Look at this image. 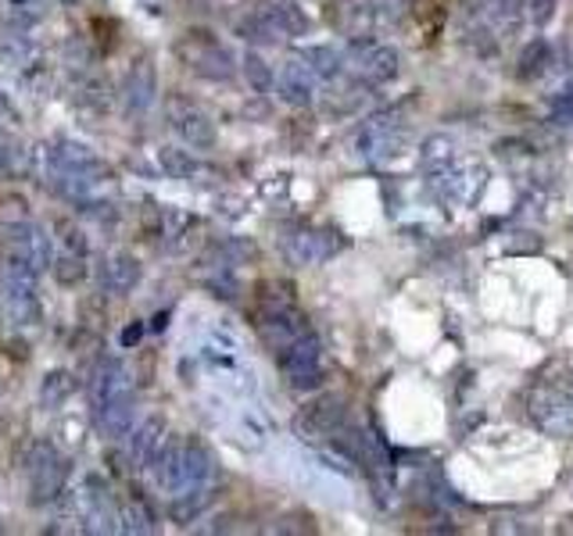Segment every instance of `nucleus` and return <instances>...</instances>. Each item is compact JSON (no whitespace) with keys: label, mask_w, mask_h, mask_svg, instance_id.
Returning a JSON list of instances; mask_svg holds the SVG:
<instances>
[{"label":"nucleus","mask_w":573,"mask_h":536,"mask_svg":"<svg viewBox=\"0 0 573 536\" xmlns=\"http://www.w3.org/2000/svg\"><path fill=\"white\" fill-rule=\"evenodd\" d=\"M405 133H409V122H405L401 104L376 111V115H370L366 122H362V130H359L362 158L373 161V165H384L390 158H398L401 144H405Z\"/></svg>","instance_id":"nucleus-1"},{"label":"nucleus","mask_w":573,"mask_h":536,"mask_svg":"<svg viewBox=\"0 0 573 536\" xmlns=\"http://www.w3.org/2000/svg\"><path fill=\"white\" fill-rule=\"evenodd\" d=\"M25 476H30V498H33V504H51V501H58V493L65 490L68 458L54 444L40 440L30 450V465H25Z\"/></svg>","instance_id":"nucleus-2"},{"label":"nucleus","mask_w":573,"mask_h":536,"mask_svg":"<svg viewBox=\"0 0 573 536\" xmlns=\"http://www.w3.org/2000/svg\"><path fill=\"white\" fill-rule=\"evenodd\" d=\"M276 361L295 390H316L323 383V344H319L316 333H305L301 340L284 347L276 355Z\"/></svg>","instance_id":"nucleus-3"},{"label":"nucleus","mask_w":573,"mask_h":536,"mask_svg":"<svg viewBox=\"0 0 573 536\" xmlns=\"http://www.w3.org/2000/svg\"><path fill=\"white\" fill-rule=\"evenodd\" d=\"M176 54L184 58V65L190 68V72H198L205 79H230L236 72V62L233 54L219 44V40H212L208 33H190L179 40Z\"/></svg>","instance_id":"nucleus-4"},{"label":"nucleus","mask_w":573,"mask_h":536,"mask_svg":"<svg viewBox=\"0 0 573 536\" xmlns=\"http://www.w3.org/2000/svg\"><path fill=\"white\" fill-rule=\"evenodd\" d=\"M398 51L387 44H355L344 54V72L355 76L359 82H370V87H384L398 76Z\"/></svg>","instance_id":"nucleus-5"},{"label":"nucleus","mask_w":573,"mask_h":536,"mask_svg":"<svg viewBox=\"0 0 573 536\" xmlns=\"http://www.w3.org/2000/svg\"><path fill=\"white\" fill-rule=\"evenodd\" d=\"M344 250L341 233L319 230V225H298L295 233L284 236V254L295 265H323L330 258H338Z\"/></svg>","instance_id":"nucleus-6"},{"label":"nucleus","mask_w":573,"mask_h":536,"mask_svg":"<svg viewBox=\"0 0 573 536\" xmlns=\"http://www.w3.org/2000/svg\"><path fill=\"white\" fill-rule=\"evenodd\" d=\"M90 401H93V415L104 412L108 404L133 401V379L119 358L97 361V369L90 372Z\"/></svg>","instance_id":"nucleus-7"},{"label":"nucleus","mask_w":573,"mask_h":536,"mask_svg":"<svg viewBox=\"0 0 573 536\" xmlns=\"http://www.w3.org/2000/svg\"><path fill=\"white\" fill-rule=\"evenodd\" d=\"M4 254L8 258H19L22 265L36 268V272H44V268L54 261V244H51L47 230H40V225H33L30 219H25V222L15 225V230H11Z\"/></svg>","instance_id":"nucleus-8"},{"label":"nucleus","mask_w":573,"mask_h":536,"mask_svg":"<svg viewBox=\"0 0 573 536\" xmlns=\"http://www.w3.org/2000/svg\"><path fill=\"white\" fill-rule=\"evenodd\" d=\"M530 415L552 436H570L573 433V398L559 387H541L530 398Z\"/></svg>","instance_id":"nucleus-9"},{"label":"nucleus","mask_w":573,"mask_h":536,"mask_svg":"<svg viewBox=\"0 0 573 536\" xmlns=\"http://www.w3.org/2000/svg\"><path fill=\"white\" fill-rule=\"evenodd\" d=\"M316 82L319 76L312 72V65L301 58V54H295L284 68H279V76H276V90L279 97H284L287 104H295V108H309L312 104V97H316Z\"/></svg>","instance_id":"nucleus-10"},{"label":"nucleus","mask_w":573,"mask_h":536,"mask_svg":"<svg viewBox=\"0 0 573 536\" xmlns=\"http://www.w3.org/2000/svg\"><path fill=\"white\" fill-rule=\"evenodd\" d=\"M169 122H173V130L179 133V139L190 147H212L216 144V122L205 115L201 108H194L187 101H173L169 104Z\"/></svg>","instance_id":"nucleus-11"},{"label":"nucleus","mask_w":573,"mask_h":536,"mask_svg":"<svg viewBox=\"0 0 573 536\" xmlns=\"http://www.w3.org/2000/svg\"><path fill=\"white\" fill-rule=\"evenodd\" d=\"M125 440H130V458L140 465V469H151L155 458L162 455V447L169 444V433H165V422L158 415H151L144 422H136Z\"/></svg>","instance_id":"nucleus-12"},{"label":"nucleus","mask_w":573,"mask_h":536,"mask_svg":"<svg viewBox=\"0 0 573 536\" xmlns=\"http://www.w3.org/2000/svg\"><path fill=\"white\" fill-rule=\"evenodd\" d=\"M344 401L341 398H327L323 404H309L298 418V429L305 433V440H316V436H330L344 426Z\"/></svg>","instance_id":"nucleus-13"},{"label":"nucleus","mask_w":573,"mask_h":536,"mask_svg":"<svg viewBox=\"0 0 573 536\" xmlns=\"http://www.w3.org/2000/svg\"><path fill=\"white\" fill-rule=\"evenodd\" d=\"M122 101L133 115L147 111L151 101H155V65H151L147 58L133 62L130 76H125V87H122Z\"/></svg>","instance_id":"nucleus-14"},{"label":"nucleus","mask_w":573,"mask_h":536,"mask_svg":"<svg viewBox=\"0 0 573 536\" xmlns=\"http://www.w3.org/2000/svg\"><path fill=\"white\" fill-rule=\"evenodd\" d=\"M136 283H140V261L133 254H122V250L108 254L101 265V287L108 293H115V298H125Z\"/></svg>","instance_id":"nucleus-15"},{"label":"nucleus","mask_w":573,"mask_h":536,"mask_svg":"<svg viewBox=\"0 0 573 536\" xmlns=\"http://www.w3.org/2000/svg\"><path fill=\"white\" fill-rule=\"evenodd\" d=\"M520 68H516V76L520 79H538V76H544V68L552 65V47L544 44V40H530V44L520 51V62H516Z\"/></svg>","instance_id":"nucleus-16"},{"label":"nucleus","mask_w":573,"mask_h":536,"mask_svg":"<svg viewBox=\"0 0 573 536\" xmlns=\"http://www.w3.org/2000/svg\"><path fill=\"white\" fill-rule=\"evenodd\" d=\"M301 58L312 65V72L319 79H333L338 72H344V58L333 47H309V51H301Z\"/></svg>","instance_id":"nucleus-17"},{"label":"nucleus","mask_w":573,"mask_h":536,"mask_svg":"<svg viewBox=\"0 0 573 536\" xmlns=\"http://www.w3.org/2000/svg\"><path fill=\"white\" fill-rule=\"evenodd\" d=\"M484 8L502 30H513V25H520L527 19V0H484Z\"/></svg>","instance_id":"nucleus-18"},{"label":"nucleus","mask_w":573,"mask_h":536,"mask_svg":"<svg viewBox=\"0 0 573 536\" xmlns=\"http://www.w3.org/2000/svg\"><path fill=\"white\" fill-rule=\"evenodd\" d=\"M122 518V533H151L155 529V512L144 504V501H130L119 512Z\"/></svg>","instance_id":"nucleus-19"},{"label":"nucleus","mask_w":573,"mask_h":536,"mask_svg":"<svg viewBox=\"0 0 573 536\" xmlns=\"http://www.w3.org/2000/svg\"><path fill=\"white\" fill-rule=\"evenodd\" d=\"M244 72H247V79H251V87H258V90H269L273 76H269V68H265V62L258 58V54H247V62H244Z\"/></svg>","instance_id":"nucleus-20"},{"label":"nucleus","mask_w":573,"mask_h":536,"mask_svg":"<svg viewBox=\"0 0 573 536\" xmlns=\"http://www.w3.org/2000/svg\"><path fill=\"white\" fill-rule=\"evenodd\" d=\"M555 4H559V0H527V22L530 25H544L555 15Z\"/></svg>","instance_id":"nucleus-21"},{"label":"nucleus","mask_w":573,"mask_h":536,"mask_svg":"<svg viewBox=\"0 0 573 536\" xmlns=\"http://www.w3.org/2000/svg\"><path fill=\"white\" fill-rule=\"evenodd\" d=\"M15 172V150H11L8 139H0V176Z\"/></svg>","instance_id":"nucleus-22"},{"label":"nucleus","mask_w":573,"mask_h":536,"mask_svg":"<svg viewBox=\"0 0 573 536\" xmlns=\"http://www.w3.org/2000/svg\"><path fill=\"white\" fill-rule=\"evenodd\" d=\"M11 119H15V111H11V104L0 97V122H11Z\"/></svg>","instance_id":"nucleus-23"}]
</instances>
